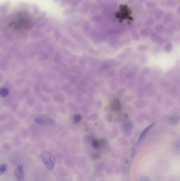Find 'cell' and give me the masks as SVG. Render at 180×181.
<instances>
[{"mask_svg": "<svg viewBox=\"0 0 180 181\" xmlns=\"http://www.w3.org/2000/svg\"><path fill=\"white\" fill-rule=\"evenodd\" d=\"M34 122L39 125H49L54 123V120L48 116L41 115L36 118Z\"/></svg>", "mask_w": 180, "mask_h": 181, "instance_id": "7a4b0ae2", "label": "cell"}, {"mask_svg": "<svg viewBox=\"0 0 180 181\" xmlns=\"http://www.w3.org/2000/svg\"><path fill=\"white\" fill-rule=\"evenodd\" d=\"M15 176L18 181H23L24 179V171L23 167L22 165L18 166L15 170Z\"/></svg>", "mask_w": 180, "mask_h": 181, "instance_id": "3957f363", "label": "cell"}, {"mask_svg": "<svg viewBox=\"0 0 180 181\" xmlns=\"http://www.w3.org/2000/svg\"><path fill=\"white\" fill-rule=\"evenodd\" d=\"M7 169V166L6 164H2L0 165V175H3Z\"/></svg>", "mask_w": 180, "mask_h": 181, "instance_id": "5b68a950", "label": "cell"}, {"mask_svg": "<svg viewBox=\"0 0 180 181\" xmlns=\"http://www.w3.org/2000/svg\"><path fill=\"white\" fill-rule=\"evenodd\" d=\"M40 156L45 167L49 170H52L56 163V159L54 155L49 151L44 150L41 152Z\"/></svg>", "mask_w": 180, "mask_h": 181, "instance_id": "6da1fadb", "label": "cell"}, {"mask_svg": "<svg viewBox=\"0 0 180 181\" xmlns=\"http://www.w3.org/2000/svg\"><path fill=\"white\" fill-rule=\"evenodd\" d=\"M9 90L5 87H2L0 89V96L2 97H6L9 94Z\"/></svg>", "mask_w": 180, "mask_h": 181, "instance_id": "277c9868", "label": "cell"}]
</instances>
